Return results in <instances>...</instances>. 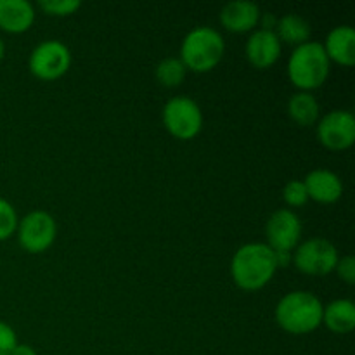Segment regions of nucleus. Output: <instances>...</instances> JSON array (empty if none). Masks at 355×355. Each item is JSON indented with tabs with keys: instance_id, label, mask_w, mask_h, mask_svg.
Instances as JSON below:
<instances>
[{
	"instance_id": "nucleus-26",
	"label": "nucleus",
	"mask_w": 355,
	"mask_h": 355,
	"mask_svg": "<svg viewBox=\"0 0 355 355\" xmlns=\"http://www.w3.org/2000/svg\"><path fill=\"white\" fill-rule=\"evenodd\" d=\"M10 355H38V354L31 345H26V343H17L16 349L12 350V354Z\"/></svg>"
},
{
	"instance_id": "nucleus-2",
	"label": "nucleus",
	"mask_w": 355,
	"mask_h": 355,
	"mask_svg": "<svg viewBox=\"0 0 355 355\" xmlns=\"http://www.w3.org/2000/svg\"><path fill=\"white\" fill-rule=\"evenodd\" d=\"M322 302L309 291H291L276 305V322L283 331L300 336L315 331L322 324Z\"/></svg>"
},
{
	"instance_id": "nucleus-8",
	"label": "nucleus",
	"mask_w": 355,
	"mask_h": 355,
	"mask_svg": "<svg viewBox=\"0 0 355 355\" xmlns=\"http://www.w3.org/2000/svg\"><path fill=\"white\" fill-rule=\"evenodd\" d=\"M71 66V52L62 42L44 40L31 51L28 68L40 80H58Z\"/></svg>"
},
{
	"instance_id": "nucleus-5",
	"label": "nucleus",
	"mask_w": 355,
	"mask_h": 355,
	"mask_svg": "<svg viewBox=\"0 0 355 355\" xmlns=\"http://www.w3.org/2000/svg\"><path fill=\"white\" fill-rule=\"evenodd\" d=\"M162 120L170 135L179 141H191L203 130V111L187 96H175L165 104Z\"/></svg>"
},
{
	"instance_id": "nucleus-25",
	"label": "nucleus",
	"mask_w": 355,
	"mask_h": 355,
	"mask_svg": "<svg viewBox=\"0 0 355 355\" xmlns=\"http://www.w3.org/2000/svg\"><path fill=\"white\" fill-rule=\"evenodd\" d=\"M274 253H276L277 269L291 266V262H293V252H276V250H274Z\"/></svg>"
},
{
	"instance_id": "nucleus-21",
	"label": "nucleus",
	"mask_w": 355,
	"mask_h": 355,
	"mask_svg": "<svg viewBox=\"0 0 355 355\" xmlns=\"http://www.w3.org/2000/svg\"><path fill=\"white\" fill-rule=\"evenodd\" d=\"M38 7L49 16L62 17L76 12L82 7V2L80 0H40Z\"/></svg>"
},
{
	"instance_id": "nucleus-1",
	"label": "nucleus",
	"mask_w": 355,
	"mask_h": 355,
	"mask_svg": "<svg viewBox=\"0 0 355 355\" xmlns=\"http://www.w3.org/2000/svg\"><path fill=\"white\" fill-rule=\"evenodd\" d=\"M276 270V253L267 243H246L232 255V281L243 291H259L266 288L272 281Z\"/></svg>"
},
{
	"instance_id": "nucleus-19",
	"label": "nucleus",
	"mask_w": 355,
	"mask_h": 355,
	"mask_svg": "<svg viewBox=\"0 0 355 355\" xmlns=\"http://www.w3.org/2000/svg\"><path fill=\"white\" fill-rule=\"evenodd\" d=\"M155 75L156 80H158L163 87L173 89V87H179L180 83L186 80L187 68L184 66V62L180 61L179 58H166L156 66Z\"/></svg>"
},
{
	"instance_id": "nucleus-27",
	"label": "nucleus",
	"mask_w": 355,
	"mask_h": 355,
	"mask_svg": "<svg viewBox=\"0 0 355 355\" xmlns=\"http://www.w3.org/2000/svg\"><path fill=\"white\" fill-rule=\"evenodd\" d=\"M3 54H6V45H3L2 38H0V61L3 59Z\"/></svg>"
},
{
	"instance_id": "nucleus-18",
	"label": "nucleus",
	"mask_w": 355,
	"mask_h": 355,
	"mask_svg": "<svg viewBox=\"0 0 355 355\" xmlns=\"http://www.w3.org/2000/svg\"><path fill=\"white\" fill-rule=\"evenodd\" d=\"M288 114L298 127H312L319 121L321 106L311 92L298 90L288 101Z\"/></svg>"
},
{
	"instance_id": "nucleus-6",
	"label": "nucleus",
	"mask_w": 355,
	"mask_h": 355,
	"mask_svg": "<svg viewBox=\"0 0 355 355\" xmlns=\"http://www.w3.org/2000/svg\"><path fill=\"white\" fill-rule=\"evenodd\" d=\"M340 255L336 246L324 238H312L293 250V266L307 276H328L333 272Z\"/></svg>"
},
{
	"instance_id": "nucleus-20",
	"label": "nucleus",
	"mask_w": 355,
	"mask_h": 355,
	"mask_svg": "<svg viewBox=\"0 0 355 355\" xmlns=\"http://www.w3.org/2000/svg\"><path fill=\"white\" fill-rule=\"evenodd\" d=\"M17 222H19V217H17L16 208L7 200L0 198V241H6L10 236L16 234Z\"/></svg>"
},
{
	"instance_id": "nucleus-4",
	"label": "nucleus",
	"mask_w": 355,
	"mask_h": 355,
	"mask_svg": "<svg viewBox=\"0 0 355 355\" xmlns=\"http://www.w3.org/2000/svg\"><path fill=\"white\" fill-rule=\"evenodd\" d=\"M224 52V37L215 28L196 26L184 37L179 59L189 71L208 73L222 61Z\"/></svg>"
},
{
	"instance_id": "nucleus-9",
	"label": "nucleus",
	"mask_w": 355,
	"mask_h": 355,
	"mask_svg": "<svg viewBox=\"0 0 355 355\" xmlns=\"http://www.w3.org/2000/svg\"><path fill=\"white\" fill-rule=\"evenodd\" d=\"M318 139L329 151H345L355 141V118L347 110H333L318 121Z\"/></svg>"
},
{
	"instance_id": "nucleus-22",
	"label": "nucleus",
	"mask_w": 355,
	"mask_h": 355,
	"mask_svg": "<svg viewBox=\"0 0 355 355\" xmlns=\"http://www.w3.org/2000/svg\"><path fill=\"white\" fill-rule=\"evenodd\" d=\"M283 200L286 201L288 207H304L305 203L309 201V194L307 189H305V184L304 180H298L293 179L283 187Z\"/></svg>"
},
{
	"instance_id": "nucleus-17",
	"label": "nucleus",
	"mask_w": 355,
	"mask_h": 355,
	"mask_svg": "<svg viewBox=\"0 0 355 355\" xmlns=\"http://www.w3.org/2000/svg\"><path fill=\"white\" fill-rule=\"evenodd\" d=\"M274 31H276L281 44L295 45V47L311 40L312 33L309 21L295 12L284 14V16L277 17V24Z\"/></svg>"
},
{
	"instance_id": "nucleus-16",
	"label": "nucleus",
	"mask_w": 355,
	"mask_h": 355,
	"mask_svg": "<svg viewBox=\"0 0 355 355\" xmlns=\"http://www.w3.org/2000/svg\"><path fill=\"white\" fill-rule=\"evenodd\" d=\"M322 324L335 335H349L355 328V305L350 298H338L322 309Z\"/></svg>"
},
{
	"instance_id": "nucleus-12",
	"label": "nucleus",
	"mask_w": 355,
	"mask_h": 355,
	"mask_svg": "<svg viewBox=\"0 0 355 355\" xmlns=\"http://www.w3.org/2000/svg\"><path fill=\"white\" fill-rule=\"evenodd\" d=\"M262 10L252 0H234L222 7L220 23L231 33H248L260 23Z\"/></svg>"
},
{
	"instance_id": "nucleus-7",
	"label": "nucleus",
	"mask_w": 355,
	"mask_h": 355,
	"mask_svg": "<svg viewBox=\"0 0 355 355\" xmlns=\"http://www.w3.org/2000/svg\"><path fill=\"white\" fill-rule=\"evenodd\" d=\"M17 241L28 253H44L58 236V224L49 211L33 210L17 222Z\"/></svg>"
},
{
	"instance_id": "nucleus-15",
	"label": "nucleus",
	"mask_w": 355,
	"mask_h": 355,
	"mask_svg": "<svg viewBox=\"0 0 355 355\" xmlns=\"http://www.w3.org/2000/svg\"><path fill=\"white\" fill-rule=\"evenodd\" d=\"M326 54L329 61L338 62L342 66H352L355 62V31L350 24L335 26L326 37L324 44Z\"/></svg>"
},
{
	"instance_id": "nucleus-13",
	"label": "nucleus",
	"mask_w": 355,
	"mask_h": 355,
	"mask_svg": "<svg viewBox=\"0 0 355 355\" xmlns=\"http://www.w3.org/2000/svg\"><path fill=\"white\" fill-rule=\"evenodd\" d=\"M309 200H314L322 205H331L342 198L343 182L335 172L326 168L312 170L304 179Z\"/></svg>"
},
{
	"instance_id": "nucleus-11",
	"label": "nucleus",
	"mask_w": 355,
	"mask_h": 355,
	"mask_svg": "<svg viewBox=\"0 0 355 355\" xmlns=\"http://www.w3.org/2000/svg\"><path fill=\"white\" fill-rule=\"evenodd\" d=\"M283 52V44L277 38L276 31L253 30L245 45V55L257 69H266L276 64Z\"/></svg>"
},
{
	"instance_id": "nucleus-23",
	"label": "nucleus",
	"mask_w": 355,
	"mask_h": 355,
	"mask_svg": "<svg viewBox=\"0 0 355 355\" xmlns=\"http://www.w3.org/2000/svg\"><path fill=\"white\" fill-rule=\"evenodd\" d=\"M17 345V335L7 322L0 321V355H10Z\"/></svg>"
},
{
	"instance_id": "nucleus-24",
	"label": "nucleus",
	"mask_w": 355,
	"mask_h": 355,
	"mask_svg": "<svg viewBox=\"0 0 355 355\" xmlns=\"http://www.w3.org/2000/svg\"><path fill=\"white\" fill-rule=\"evenodd\" d=\"M335 270L338 272L340 279L347 284H354L355 283V259L352 255H347L338 259L336 262Z\"/></svg>"
},
{
	"instance_id": "nucleus-14",
	"label": "nucleus",
	"mask_w": 355,
	"mask_h": 355,
	"mask_svg": "<svg viewBox=\"0 0 355 355\" xmlns=\"http://www.w3.org/2000/svg\"><path fill=\"white\" fill-rule=\"evenodd\" d=\"M35 23V7L28 0H0V30L24 33Z\"/></svg>"
},
{
	"instance_id": "nucleus-10",
	"label": "nucleus",
	"mask_w": 355,
	"mask_h": 355,
	"mask_svg": "<svg viewBox=\"0 0 355 355\" xmlns=\"http://www.w3.org/2000/svg\"><path fill=\"white\" fill-rule=\"evenodd\" d=\"M267 245L276 252H293L300 245L302 222L290 208L274 211L266 225Z\"/></svg>"
},
{
	"instance_id": "nucleus-3",
	"label": "nucleus",
	"mask_w": 355,
	"mask_h": 355,
	"mask_svg": "<svg viewBox=\"0 0 355 355\" xmlns=\"http://www.w3.org/2000/svg\"><path fill=\"white\" fill-rule=\"evenodd\" d=\"M331 61L321 42L309 40L295 47L288 59V76L300 92L319 89L328 80Z\"/></svg>"
}]
</instances>
